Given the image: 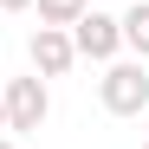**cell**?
I'll list each match as a JSON object with an SVG mask.
<instances>
[{
	"instance_id": "6da1fadb",
	"label": "cell",
	"mask_w": 149,
	"mask_h": 149,
	"mask_svg": "<svg viewBox=\"0 0 149 149\" xmlns=\"http://www.w3.org/2000/svg\"><path fill=\"white\" fill-rule=\"evenodd\" d=\"M97 97H104L110 117H143L149 110V71H143V58H110Z\"/></svg>"
},
{
	"instance_id": "7a4b0ae2",
	"label": "cell",
	"mask_w": 149,
	"mask_h": 149,
	"mask_svg": "<svg viewBox=\"0 0 149 149\" xmlns=\"http://www.w3.org/2000/svg\"><path fill=\"white\" fill-rule=\"evenodd\" d=\"M0 104H7V130H19V136L52 117V97H45L39 71H33V78H7V84H0Z\"/></svg>"
},
{
	"instance_id": "3957f363",
	"label": "cell",
	"mask_w": 149,
	"mask_h": 149,
	"mask_svg": "<svg viewBox=\"0 0 149 149\" xmlns=\"http://www.w3.org/2000/svg\"><path fill=\"white\" fill-rule=\"evenodd\" d=\"M65 33H71V52H78V58H104V65H110V58L123 52V26H117L110 13H97V7H84Z\"/></svg>"
},
{
	"instance_id": "277c9868",
	"label": "cell",
	"mask_w": 149,
	"mask_h": 149,
	"mask_svg": "<svg viewBox=\"0 0 149 149\" xmlns=\"http://www.w3.org/2000/svg\"><path fill=\"white\" fill-rule=\"evenodd\" d=\"M71 65H78L71 33H65V26H39V33H33V71H39V78H65Z\"/></svg>"
},
{
	"instance_id": "5b68a950",
	"label": "cell",
	"mask_w": 149,
	"mask_h": 149,
	"mask_svg": "<svg viewBox=\"0 0 149 149\" xmlns=\"http://www.w3.org/2000/svg\"><path fill=\"white\" fill-rule=\"evenodd\" d=\"M117 26H123V45H130L136 58H149V0H130V13H123Z\"/></svg>"
},
{
	"instance_id": "8992f818",
	"label": "cell",
	"mask_w": 149,
	"mask_h": 149,
	"mask_svg": "<svg viewBox=\"0 0 149 149\" xmlns=\"http://www.w3.org/2000/svg\"><path fill=\"white\" fill-rule=\"evenodd\" d=\"M33 7H39V26H71L91 0H33Z\"/></svg>"
},
{
	"instance_id": "52a82bcc",
	"label": "cell",
	"mask_w": 149,
	"mask_h": 149,
	"mask_svg": "<svg viewBox=\"0 0 149 149\" xmlns=\"http://www.w3.org/2000/svg\"><path fill=\"white\" fill-rule=\"evenodd\" d=\"M33 7V0H0V13H26Z\"/></svg>"
},
{
	"instance_id": "ba28073f",
	"label": "cell",
	"mask_w": 149,
	"mask_h": 149,
	"mask_svg": "<svg viewBox=\"0 0 149 149\" xmlns=\"http://www.w3.org/2000/svg\"><path fill=\"white\" fill-rule=\"evenodd\" d=\"M0 130H7V104H0Z\"/></svg>"
},
{
	"instance_id": "9c48e42d",
	"label": "cell",
	"mask_w": 149,
	"mask_h": 149,
	"mask_svg": "<svg viewBox=\"0 0 149 149\" xmlns=\"http://www.w3.org/2000/svg\"><path fill=\"white\" fill-rule=\"evenodd\" d=\"M0 149H13V143H7V136H0Z\"/></svg>"
},
{
	"instance_id": "30bf717a",
	"label": "cell",
	"mask_w": 149,
	"mask_h": 149,
	"mask_svg": "<svg viewBox=\"0 0 149 149\" xmlns=\"http://www.w3.org/2000/svg\"><path fill=\"white\" fill-rule=\"evenodd\" d=\"M143 149H149V143H143Z\"/></svg>"
}]
</instances>
